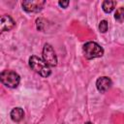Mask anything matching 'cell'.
<instances>
[{
  "instance_id": "6da1fadb",
  "label": "cell",
  "mask_w": 124,
  "mask_h": 124,
  "mask_svg": "<svg viewBox=\"0 0 124 124\" xmlns=\"http://www.w3.org/2000/svg\"><path fill=\"white\" fill-rule=\"evenodd\" d=\"M29 66L34 72H36L43 78H47L51 74V70L49 66L43 59H41L36 55H32L29 58Z\"/></svg>"
},
{
  "instance_id": "7a4b0ae2",
  "label": "cell",
  "mask_w": 124,
  "mask_h": 124,
  "mask_svg": "<svg viewBox=\"0 0 124 124\" xmlns=\"http://www.w3.org/2000/svg\"><path fill=\"white\" fill-rule=\"evenodd\" d=\"M82 49H83L84 56L87 59L98 58V57L103 56L104 54V48L99 44H97L96 42H92V41L85 43L83 45Z\"/></svg>"
},
{
  "instance_id": "3957f363",
  "label": "cell",
  "mask_w": 124,
  "mask_h": 124,
  "mask_svg": "<svg viewBox=\"0 0 124 124\" xmlns=\"http://www.w3.org/2000/svg\"><path fill=\"white\" fill-rule=\"evenodd\" d=\"M0 79L1 82L9 87V88H16L19 84L20 81V77L17 73L11 71V70H4L0 74Z\"/></svg>"
},
{
  "instance_id": "277c9868",
  "label": "cell",
  "mask_w": 124,
  "mask_h": 124,
  "mask_svg": "<svg viewBox=\"0 0 124 124\" xmlns=\"http://www.w3.org/2000/svg\"><path fill=\"white\" fill-rule=\"evenodd\" d=\"M43 60L49 66L54 67L57 65V56L53 47L49 44H46L43 48Z\"/></svg>"
},
{
  "instance_id": "5b68a950",
  "label": "cell",
  "mask_w": 124,
  "mask_h": 124,
  "mask_svg": "<svg viewBox=\"0 0 124 124\" xmlns=\"http://www.w3.org/2000/svg\"><path fill=\"white\" fill-rule=\"evenodd\" d=\"M46 4L44 0H33V1H23L21 3L22 8L27 13H38L42 11Z\"/></svg>"
},
{
  "instance_id": "8992f818",
  "label": "cell",
  "mask_w": 124,
  "mask_h": 124,
  "mask_svg": "<svg viewBox=\"0 0 124 124\" xmlns=\"http://www.w3.org/2000/svg\"><path fill=\"white\" fill-rule=\"evenodd\" d=\"M112 85V81L108 77H100L96 81V87L99 92L106 93Z\"/></svg>"
},
{
  "instance_id": "52a82bcc",
  "label": "cell",
  "mask_w": 124,
  "mask_h": 124,
  "mask_svg": "<svg viewBox=\"0 0 124 124\" xmlns=\"http://www.w3.org/2000/svg\"><path fill=\"white\" fill-rule=\"evenodd\" d=\"M16 22L14 21V19L8 16V15H4L1 16V21H0V31L1 32H5V31H10L12 28H14Z\"/></svg>"
},
{
  "instance_id": "ba28073f",
  "label": "cell",
  "mask_w": 124,
  "mask_h": 124,
  "mask_svg": "<svg viewBox=\"0 0 124 124\" xmlns=\"http://www.w3.org/2000/svg\"><path fill=\"white\" fill-rule=\"evenodd\" d=\"M10 115H11V118H12L13 121L19 122L24 117V111H23V109L21 108H15L12 109Z\"/></svg>"
},
{
  "instance_id": "9c48e42d",
  "label": "cell",
  "mask_w": 124,
  "mask_h": 124,
  "mask_svg": "<svg viewBox=\"0 0 124 124\" xmlns=\"http://www.w3.org/2000/svg\"><path fill=\"white\" fill-rule=\"evenodd\" d=\"M116 6V1H111V0H106L102 3V9L105 13L107 14H109L111 13L114 8Z\"/></svg>"
},
{
  "instance_id": "30bf717a",
  "label": "cell",
  "mask_w": 124,
  "mask_h": 124,
  "mask_svg": "<svg viewBox=\"0 0 124 124\" xmlns=\"http://www.w3.org/2000/svg\"><path fill=\"white\" fill-rule=\"evenodd\" d=\"M114 18L118 21V22H122L124 21V8H118L114 14Z\"/></svg>"
},
{
  "instance_id": "8fae6325",
  "label": "cell",
  "mask_w": 124,
  "mask_h": 124,
  "mask_svg": "<svg viewBox=\"0 0 124 124\" xmlns=\"http://www.w3.org/2000/svg\"><path fill=\"white\" fill-rule=\"evenodd\" d=\"M108 21L107 20H101L100 23H99V30L102 32V33H106L108 31Z\"/></svg>"
},
{
  "instance_id": "7c38bea8",
  "label": "cell",
  "mask_w": 124,
  "mask_h": 124,
  "mask_svg": "<svg viewBox=\"0 0 124 124\" xmlns=\"http://www.w3.org/2000/svg\"><path fill=\"white\" fill-rule=\"evenodd\" d=\"M69 4H70L69 1H59V2H58V5H59L60 7H62V8H67Z\"/></svg>"
},
{
  "instance_id": "4fadbf2b",
  "label": "cell",
  "mask_w": 124,
  "mask_h": 124,
  "mask_svg": "<svg viewBox=\"0 0 124 124\" xmlns=\"http://www.w3.org/2000/svg\"><path fill=\"white\" fill-rule=\"evenodd\" d=\"M85 124H92V123H91V122H86Z\"/></svg>"
}]
</instances>
